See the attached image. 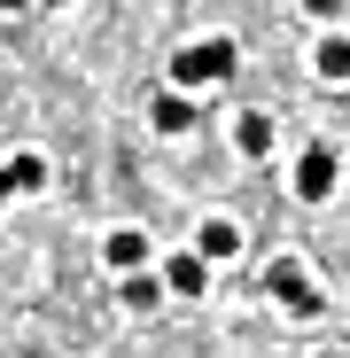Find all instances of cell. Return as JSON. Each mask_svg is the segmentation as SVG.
<instances>
[{
  "instance_id": "15",
  "label": "cell",
  "mask_w": 350,
  "mask_h": 358,
  "mask_svg": "<svg viewBox=\"0 0 350 358\" xmlns=\"http://www.w3.org/2000/svg\"><path fill=\"white\" fill-rule=\"evenodd\" d=\"M319 358H335V350H319Z\"/></svg>"
},
{
  "instance_id": "4",
  "label": "cell",
  "mask_w": 350,
  "mask_h": 358,
  "mask_svg": "<svg viewBox=\"0 0 350 358\" xmlns=\"http://www.w3.org/2000/svg\"><path fill=\"white\" fill-rule=\"evenodd\" d=\"M101 250H109V265H117V273H148V234H140V226H117Z\"/></svg>"
},
{
  "instance_id": "5",
  "label": "cell",
  "mask_w": 350,
  "mask_h": 358,
  "mask_svg": "<svg viewBox=\"0 0 350 358\" xmlns=\"http://www.w3.org/2000/svg\"><path fill=\"white\" fill-rule=\"evenodd\" d=\"M233 148H242V156H272V117L265 109H242V117H233Z\"/></svg>"
},
{
  "instance_id": "2",
  "label": "cell",
  "mask_w": 350,
  "mask_h": 358,
  "mask_svg": "<svg viewBox=\"0 0 350 358\" xmlns=\"http://www.w3.org/2000/svg\"><path fill=\"white\" fill-rule=\"evenodd\" d=\"M265 296L288 304V312H319V296H312V280H304L296 257H272V265H265Z\"/></svg>"
},
{
  "instance_id": "6",
  "label": "cell",
  "mask_w": 350,
  "mask_h": 358,
  "mask_svg": "<svg viewBox=\"0 0 350 358\" xmlns=\"http://www.w3.org/2000/svg\"><path fill=\"white\" fill-rule=\"evenodd\" d=\"M195 242H203L195 257H203V265H218V257H233V250H242V226H233V218H203V234H195Z\"/></svg>"
},
{
  "instance_id": "8",
  "label": "cell",
  "mask_w": 350,
  "mask_h": 358,
  "mask_svg": "<svg viewBox=\"0 0 350 358\" xmlns=\"http://www.w3.org/2000/svg\"><path fill=\"white\" fill-rule=\"evenodd\" d=\"M203 280H210V265H203L195 250H187V257H171V265H163V288H171V296H203Z\"/></svg>"
},
{
  "instance_id": "1",
  "label": "cell",
  "mask_w": 350,
  "mask_h": 358,
  "mask_svg": "<svg viewBox=\"0 0 350 358\" xmlns=\"http://www.w3.org/2000/svg\"><path fill=\"white\" fill-rule=\"evenodd\" d=\"M233 71H242V47H233V39H195L187 55H171V86H218V78H233Z\"/></svg>"
},
{
  "instance_id": "11",
  "label": "cell",
  "mask_w": 350,
  "mask_h": 358,
  "mask_svg": "<svg viewBox=\"0 0 350 358\" xmlns=\"http://www.w3.org/2000/svg\"><path fill=\"white\" fill-rule=\"evenodd\" d=\"M117 296H125L133 312H148L156 296H163V280H156V273H125V288H117Z\"/></svg>"
},
{
  "instance_id": "12",
  "label": "cell",
  "mask_w": 350,
  "mask_h": 358,
  "mask_svg": "<svg viewBox=\"0 0 350 358\" xmlns=\"http://www.w3.org/2000/svg\"><path fill=\"white\" fill-rule=\"evenodd\" d=\"M304 8H312V16H319V24H327V16H335V8H342V0H304Z\"/></svg>"
},
{
  "instance_id": "10",
  "label": "cell",
  "mask_w": 350,
  "mask_h": 358,
  "mask_svg": "<svg viewBox=\"0 0 350 358\" xmlns=\"http://www.w3.org/2000/svg\"><path fill=\"white\" fill-rule=\"evenodd\" d=\"M0 171H8V187H47V156H8V164H0Z\"/></svg>"
},
{
  "instance_id": "7",
  "label": "cell",
  "mask_w": 350,
  "mask_h": 358,
  "mask_svg": "<svg viewBox=\"0 0 350 358\" xmlns=\"http://www.w3.org/2000/svg\"><path fill=\"white\" fill-rule=\"evenodd\" d=\"M312 71H319L327 86H342V78H350V39H342V31H327V39L312 47Z\"/></svg>"
},
{
  "instance_id": "3",
  "label": "cell",
  "mask_w": 350,
  "mask_h": 358,
  "mask_svg": "<svg viewBox=\"0 0 350 358\" xmlns=\"http://www.w3.org/2000/svg\"><path fill=\"white\" fill-rule=\"evenodd\" d=\"M335 179H342L335 148H327V141H312V148H304V164H296V195H304V203H327V195H335Z\"/></svg>"
},
{
  "instance_id": "14",
  "label": "cell",
  "mask_w": 350,
  "mask_h": 358,
  "mask_svg": "<svg viewBox=\"0 0 350 358\" xmlns=\"http://www.w3.org/2000/svg\"><path fill=\"white\" fill-rule=\"evenodd\" d=\"M0 8H24V0H0Z\"/></svg>"
},
{
  "instance_id": "13",
  "label": "cell",
  "mask_w": 350,
  "mask_h": 358,
  "mask_svg": "<svg viewBox=\"0 0 350 358\" xmlns=\"http://www.w3.org/2000/svg\"><path fill=\"white\" fill-rule=\"evenodd\" d=\"M8 195H16V187H8V171H0V203H8Z\"/></svg>"
},
{
  "instance_id": "9",
  "label": "cell",
  "mask_w": 350,
  "mask_h": 358,
  "mask_svg": "<svg viewBox=\"0 0 350 358\" xmlns=\"http://www.w3.org/2000/svg\"><path fill=\"white\" fill-rule=\"evenodd\" d=\"M148 117H156V133H187V125H195L187 94H156V109H148Z\"/></svg>"
}]
</instances>
